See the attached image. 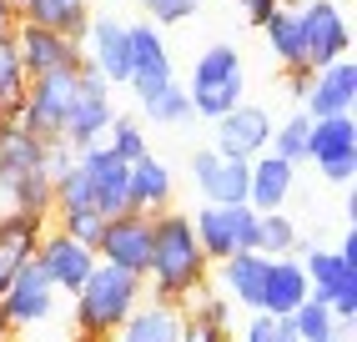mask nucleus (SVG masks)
Segmentation results:
<instances>
[{
	"instance_id": "nucleus-18",
	"label": "nucleus",
	"mask_w": 357,
	"mask_h": 342,
	"mask_svg": "<svg viewBox=\"0 0 357 342\" xmlns=\"http://www.w3.org/2000/svg\"><path fill=\"white\" fill-rule=\"evenodd\" d=\"M247 166L252 161H236V156H217L206 146V151L192 156V181L206 202L217 207H247Z\"/></svg>"
},
{
	"instance_id": "nucleus-21",
	"label": "nucleus",
	"mask_w": 357,
	"mask_h": 342,
	"mask_svg": "<svg viewBox=\"0 0 357 342\" xmlns=\"http://www.w3.org/2000/svg\"><path fill=\"white\" fill-rule=\"evenodd\" d=\"M181 327H186V307L141 297L131 317L111 332V342H181Z\"/></svg>"
},
{
	"instance_id": "nucleus-27",
	"label": "nucleus",
	"mask_w": 357,
	"mask_h": 342,
	"mask_svg": "<svg viewBox=\"0 0 357 342\" xmlns=\"http://www.w3.org/2000/svg\"><path fill=\"white\" fill-rule=\"evenodd\" d=\"M261 36H267L272 61L282 70H312V66H307V51H302V20H297V10L277 6L267 20H261Z\"/></svg>"
},
{
	"instance_id": "nucleus-44",
	"label": "nucleus",
	"mask_w": 357,
	"mask_h": 342,
	"mask_svg": "<svg viewBox=\"0 0 357 342\" xmlns=\"http://www.w3.org/2000/svg\"><path fill=\"white\" fill-rule=\"evenodd\" d=\"M0 342H15V327L6 322V312H0Z\"/></svg>"
},
{
	"instance_id": "nucleus-33",
	"label": "nucleus",
	"mask_w": 357,
	"mask_h": 342,
	"mask_svg": "<svg viewBox=\"0 0 357 342\" xmlns=\"http://www.w3.org/2000/svg\"><path fill=\"white\" fill-rule=\"evenodd\" d=\"M307 131H312V116L292 111L282 126H272V146H267V151L282 156V161H292V166H302L307 161Z\"/></svg>"
},
{
	"instance_id": "nucleus-25",
	"label": "nucleus",
	"mask_w": 357,
	"mask_h": 342,
	"mask_svg": "<svg viewBox=\"0 0 357 342\" xmlns=\"http://www.w3.org/2000/svg\"><path fill=\"white\" fill-rule=\"evenodd\" d=\"M40 151H45L40 136H31L15 116H0V191L26 171H40Z\"/></svg>"
},
{
	"instance_id": "nucleus-12",
	"label": "nucleus",
	"mask_w": 357,
	"mask_h": 342,
	"mask_svg": "<svg viewBox=\"0 0 357 342\" xmlns=\"http://www.w3.org/2000/svg\"><path fill=\"white\" fill-rule=\"evenodd\" d=\"M302 20V51H307V66H332L352 51V31H347V15L337 0H307L297 10Z\"/></svg>"
},
{
	"instance_id": "nucleus-34",
	"label": "nucleus",
	"mask_w": 357,
	"mask_h": 342,
	"mask_svg": "<svg viewBox=\"0 0 357 342\" xmlns=\"http://www.w3.org/2000/svg\"><path fill=\"white\" fill-rule=\"evenodd\" d=\"M116 156H121L126 166L131 161H141V156H151V146H146V131H141V121L136 116H111V126H106V136H101Z\"/></svg>"
},
{
	"instance_id": "nucleus-37",
	"label": "nucleus",
	"mask_w": 357,
	"mask_h": 342,
	"mask_svg": "<svg viewBox=\"0 0 357 342\" xmlns=\"http://www.w3.org/2000/svg\"><path fill=\"white\" fill-rule=\"evenodd\" d=\"M202 0H141V10L151 15V26H181V20L197 15Z\"/></svg>"
},
{
	"instance_id": "nucleus-29",
	"label": "nucleus",
	"mask_w": 357,
	"mask_h": 342,
	"mask_svg": "<svg viewBox=\"0 0 357 342\" xmlns=\"http://www.w3.org/2000/svg\"><path fill=\"white\" fill-rule=\"evenodd\" d=\"M51 177L45 171H26V177H15L0 197H6V211H26V216H40V222H51Z\"/></svg>"
},
{
	"instance_id": "nucleus-40",
	"label": "nucleus",
	"mask_w": 357,
	"mask_h": 342,
	"mask_svg": "<svg viewBox=\"0 0 357 342\" xmlns=\"http://www.w3.org/2000/svg\"><path fill=\"white\" fill-rule=\"evenodd\" d=\"M282 86H287L292 101H307V86H312V70H282Z\"/></svg>"
},
{
	"instance_id": "nucleus-36",
	"label": "nucleus",
	"mask_w": 357,
	"mask_h": 342,
	"mask_svg": "<svg viewBox=\"0 0 357 342\" xmlns=\"http://www.w3.org/2000/svg\"><path fill=\"white\" fill-rule=\"evenodd\" d=\"M186 307V317H192V322H206V327H227L231 322V302L222 297V292H197V297H186L181 302Z\"/></svg>"
},
{
	"instance_id": "nucleus-45",
	"label": "nucleus",
	"mask_w": 357,
	"mask_h": 342,
	"mask_svg": "<svg viewBox=\"0 0 357 342\" xmlns=\"http://www.w3.org/2000/svg\"><path fill=\"white\" fill-rule=\"evenodd\" d=\"M6 6H10V10L20 15V10H26V6H31V0H6Z\"/></svg>"
},
{
	"instance_id": "nucleus-35",
	"label": "nucleus",
	"mask_w": 357,
	"mask_h": 342,
	"mask_svg": "<svg viewBox=\"0 0 357 342\" xmlns=\"http://www.w3.org/2000/svg\"><path fill=\"white\" fill-rule=\"evenodd\" d=\"M26 96V66L15 56V40H0V116H15Z\"/></svg>"
},
{
	"instance_id": "nucleus-43",
	"label": "nucleus",
	"mask_w": 357,
	"mask_h": 342,
	"mask_svg": "<svg viewBox=\"0 0 357 342\" xmlns=\"http://www.w3.org/2000/svg\"><path fill=\"white\" fill-rule=\"evenodd\" d=\"M15 26H20V15L6 6V0H0V40H10V36H15Z\"/></svg>"
},
{
	"instance_id": "nucleus-6",
	"label": "nucleus",
	"mask_w": 357,
	"mask_h": 342,
	"mask_svg": "<svg viewBox=\"0 0 357 342\" xmlns=\"http://www.w3.org/2000/svg\"><path fill=\"white\" fill-rule=\"evenodd\" d=\"M111 86L81 61V76H76V96H70V111H66V126H61V141L70 151H86V146H96L111 126Z\"/></svg>"
},
{
	"instance_id": "nucleus-23",
	"label": "nucleus",
	"mask_w": 357,
	"mask_h": 342,
	"mask_svg": "<svg viewBox=\"0 0 357 342\" xmlns=\"http://www.w3.org/2000/svg\"><path fill=\"white\" fill-rule=\"evenodd\" d=\"M312 292H307V272L297 257H267V277H261V302L257 312L267 317H292Z\"/></svg>"
},
{
	"instance_id": "nucleus-7",
	"label": "nucleus",
	"mask_w": 357,
	"mask_h": 342,
	"mask_svg": "<svg viewBox=\"0 0 357 342\" xmlns=\"http://www.w3.org/2000/svg\"><path fill=\"white\" fill-rule=\"evenodd\" d=\"M297 262L307 272V292H312L317 302H327L342 327L357 322V267L342 262L337 252H322V247H302Z\"/></svg>"
},
{
	"instance_id": "nucleus-9",
	"label": "nucleus",
	"mask_w": 357,
	"mask_h": 342,
	"mask_svg": "<svg viewBox=\"0 0 357 342\" xmlns=\"http://www.w3.org/2000/svg\"><path fill=\"white\" fill-rule=\"evenodd\" d=\"M151 222L156 216H141V211H116L101 222V237H96V262L106 267H121L131 277H146V262H151Z\"/></svg>"
},
{
	"instance_id": "nucleus-42",
	"label": "nucleus",
	"mask_w": 357,
	"mask_h": 342,
	"mask_svg": "<svg viewBox=\"0 0 357 342\" xmlns=\"http://www.w3.org/2000/svg\"><path fill=\"white\" fill-rule=\"evenodd\" d=\"M277 6H282V0H242V10H247V20H252V26H261V20H267Z\"/></svg>"
},
{
	"instance_id": "nucleus-13",
	"label": "nucleus",
	"mask_w": 357,
	"mask_h": 342,
	"mask_svg": "<svg viewBox=\"0 0 357 342\" xmlns=\"http://www.w3.org/2000/svg\"><path fill=\"white\" fill-rule=\"evenodd\" d=\"M81 61L96 70L106 86H126V76H131V45H126V26H121V20L91 10L86 31H81Z\"/></svg>"
},
{
	"instance_id": "nucleus-38",
	"label": "nucleus",
	"mask_w": 357,
	"mask_h": 342,
	"mask_svg": "<svg viewBox=\"0 0 357 342\" xmlns=\"http://www.w3.org/2000/svg\"><path fill=\"white\" fill-rule=\"evenodd\" d=\"M70 166H76V151H70V146L66 141H45V151H40V171H45V177H66V171Z\"/></svg>"
},
{
	"instance_id": "nucleus-20",
	"label": "nucleus",
	"mask_w": 357,
	"mask_h": 342,
	"mask_svg": "<svg viewBox=\"0 0 357 342\" xmlns=\"http://www.w3.org/2000/svg\"><path fill=\"white\" fill-rule=\"evenodd\" d=\"M172 197H176V177H172V166L161 156L131 161V171H126V211H141V216L172 211Z\"/></svg>"
},
{
	"instance_id": "nucleus-11",
	"label": "nucleus",
	"mask_w": 357,
	"mask_h": 342,
	"mask_svg": "<svg viewBox=\"0 0 357 342\" xmlns=\"http://www.w3.org/2000/svg\"><path fill=\"white\" fill-rule=\"evenodd\" d=\"M31 262L45 272V282H51L56 292L76 297L81 282L91 277V267H96V252H91L86 241L66 237L61 227H45V232H40V241H36V252H31Z\"/></svg>"
},
{
	"instance_id": "nucleus-41",
	"label": "nucleus",
	"mask_w": 357,
	"mask_h": 342,
	"mask_svg": "<svg viewBox=\"0 0 357 342\" xmlns=\"http://www.w3.org/2000/svg\"><path fill=\"white\" fill-rule=\"evenodd\" d=\"M242 342H272V317H267V312H257L252 322L242 327Z\"/></svg>"
},
{
	"instance_id": "nucleus-4",
	"label": "nucleus",
	"mask_w": 357,
	"mask_h": 342,
	"mask_svg": "<svg viewBox=\"0 0 357 342\" xmlns=\"http://www.w3.org/2000/svg\"><path fill=\"white\" fill-rule=\"evenodd\" d=\"M76 76H81V66L76 70H51V76H31L26 96H20V106H15V121L40 141H61L70 96H76Z\"/></svg>"
},
{
	"instance_id": "nucleus-8",
	"label": "nucleus",
	"mask_w": 357,
	"mask_h": 342,
	"mask_svg": "<svg viewBox=\"0 0 357 342\" xmlns=\"http://www.w3.org/2000/svg\"><path fill=\"white\" fill-rule=\"evenodd\" d=\"M307 161L322 171V181L347 186L357 171V121L352 116H312L307 131Z\"/></svg>"
},
{
	"instance_id": "nucleus-24",
	"label": "nucleus",
	"mask_w": 357,
	"mask_h": 342,
	"mask_svg": "<svg viewBox=\"0 0 357 342\" xmlns=\"http://www.w3.org/2000/svg\"><path fill=\"white\" fill-rule=\"evenodd\" d=\"M40 232H45L40 216H26V211H0V292H6V282H10L20 267L31 262Z\"/></svg>"
},
{
	"instance_id": "nucleus-3",
	"label": "nucleus",
	"mask_w": 357,
	"mask_h": 342,
	"mask_svg": "<svg viewBox=\"0 0 357 342\" xmlns=\"http://www.w3.org/2000/svg\"><path fill=\"white\" fill-rule=\"evenodd\" d=\"M247 91V66L236 56V45H206L197 56L192 76H186V101H192V116L217 121L227 116Z\"/></svg>"
},
{
	"instance_id": "nucleus-17",
	"label": "nucleus",
	"mask_w": 357,
	"mask_h": 342,
	"mask_svg": "<svg viewBox=\"0 0 357 342\" xmlns=\"http://www.w3.org/2000/svg\"><path fill=\"white\" fill-rule=\"evenodd\" d=\"M81 171H86V186H91V202H96L101 216H116V211H126V161L111 151L106 141L96 146H86V151H76Z\"/></svg>"
},
{
	"instance_id": "nucleus-31",
	"label": "nucleus",
	"mask_w": 357,
	"mask_h": 342,
	"mask_svg": "<svg viewBox=\"0 0 357 342\" xmlns=\"http://www.w3.org/2000/svg\"><path fill=\"white\" fill-rule=\"evenodd\" d=\"M141 116L151 121V126H186L192 121V101H186V86L172 81L161 86L156 96H141Z\"/></svg>"
},
{
	"instance_id": "nucleus-22",
	"label": "nucleus",
	"mask_w": 357,
	"mask_h": 342,
	"mask_svg": "<svg viewBox=\"0 0 357 342\" xmlns=\"http://www.w3.org/2000/svg\"><path fill=\"white\" fill-rule=\"evenodd\" d=\"M292 186H297V166L292 161H282L272 151L252 156V166H247V207L257 216L261 211H282L287 197H292Z\"/></svg>"
},
{
	"instance_id": "nucleus-16",
	"label": "nucleus",
	"mask_w": 357,
	"mask_h": 342,
	"mask_svg": "<svg viewBox=\"0 0 357 342\" xmlns=\"http://www.w3.org/2000/svg\"><path fill=\"white\" fill-rule=\"evenodd\" d=\"M15 56L26 66V81L31 76H51V70H76L81 66V45L61 36V31H45V26H31V20H20L15 26Z\"/></svg>"
},
{
	"instance_id": "nucleus-14",
	"label": "nucleus",
	"mask_w": 357,
	"mask_h": 342,
	"mask_svg": "<svg viewBox=\"0 0 357 342\" xmlns=\"http://www.w3.org/2000/svg\"><path fill=\"white\" fill-rule=\"evenodd\" d=\"M56 302H61V292L45 282V272H40L36 262H26V267L6 282V292H0V312H6V322H10L15 332L40 327L45 317L56 312Z\"/></svg>"
},
{
	"instance_id": "nucleus-46",
	"label": "nucleus",
	"mask_w": 357,
	"mask_h": 342,
	"mask_svg": "<svg viewBox=\"0 0 357 342\" xmlns=\"http://www.w3.org/2000/svg\"><path fill=\"white\" fill-rule=\"evenodd\" d=\"M327 342H347V332H337V337H327Z\"/></svg>"
},
{
	"instance_id": "nucleus-2",
	"label": "nucleus",
	"mask_w": 357,
	"mask_h": 342,
	"mask_svg": "<svg viewBox=\"0 0 357 342\" xmlns=\"http://www.w3.org/2000/svg\"><path fill=\"white\" fill-rule=\"evenodd\" d=\"M146 297V282L121 272V267H106L96 262L91 277L81 282L76 302V342H111V332L131 317V307Z\"/></svg>"
},
{
	"instance_id": "nucleus-30",
	"label": "nucleus",
	"mask_w": 357,
	"mask_h": 342,
	"mask_svg": "<svg viewBox=\"0 0 357 342\" xmlns=\"http://www.w3.org/2000/svg\"><path fill=\"white\" fill-rule=\"evenodd\" d=\"M257 252L261 257H292L302 252V232L287 211H261L257 216Z\"/></svg>"
},
{
	"instance_id": "nucleus-5",
	"label": "nucleus",
	"mask_w": 357,
	"mask_h": 342,
	"mask_svg": "<svg viewBox=\"0 0 357 342\" xmlns=\"http://www.w3.org/2000/svg\"><path fill=\"white\" fill-rule=\"evenodd\" d=\"M192 232L202 241L206 262H227L231 252H257V211L252 207H217L202 202L192 216Z\"/></svg>"
},
{
	"instance_id": "nucleus-32",
	"label": "nucleus",
	"mask_w": 357,
	"mask_h": 342,
	"mask_svg": "<svg viewBox=\"0 0 357 342\" xmlns=\"http://www.w3.org/2000/svg\"><path fill=\"white\" fill-rule=\"evenodd\" d=\"M287 322H292V332H297L302 342H327V337L347 332V327L337 322V317H332V307H327V302H317V297H307V302L287 317Z\"/></svg>"
},
{
	"instance_id": "nucleus-10",
	"label": "nucleus",
	"mask_w": 357,
	"mask_h": 342,
	"mask_svg": "<svg viewBox=\"0 0 357 342\" xmlns=\"http://www.w3.org/2000/svg\"><path fill=\"white\" fill-rule=\"evenodd\" d=\"M211 151L217 156H236V161H252V156H261L272 146V111L267 106H257V101H236L227 116H217L211 121Z\"/></svg>"
},
{
	"instance_id": "nucleus-28",
	"label": "nucleus",
	"mask_w": 357,
	"mask_h": 342,
	"mask_svg": "<svg viewBox=\"0 0 357 342\" xmlns=\"http://www.w3.org/2000/svg\"><path fill=\"white\" fill-rule=\"evenodd\" d=\"M20 20H31V26H45V31H61L81 45V31L91 20V0H31Z\"/></svg>"
},
{
	"instance_id": "nucleus-19",
	"label": "nucleus",
	"mask_w": 357,
	"mask_h": 342,
	"mask_svg": "<svg viewBox=\"0 0 357 342\" xmlns=\"http://www.w3.org/2000/svg\"><path fill=\"white\" fill-rule=\"evenodd\" d=\"M352 106H357V66L347 56L332 66H317L302 111L307 116H352Z\"/></svg>"
},
{
	"instance_id": "nucleus-15",
	"label": "nucleus",
	"mask_w": 357,
	"mask_h": 342,
	"mask_svg": "<svg viewBox=\"0 0 357 342\" xmlns=\"http://www.w3.org/2000/svg\"><path fill=\"white\" fill-rule=\"evenodd\" d=\"M126 45H131V76H126V86L136 96H156L161 86L176 81V66H172L166 40H161V26L136 20V26H126Z\"/></svg>"
},
{
	"instance_id": "nucleus-26",
	"label": "nucleus",
	"mask_w": 357,
	"mask_h": 342,
	"mask_svg": "<svg viewBox=\"0 0 357 342\" xmlns=\"http://www.w3.org/2000/svg\"><path fill=\"white\" fill-rule=\"evenodd\" d=\"M217 267H222V297L257 312V302H261V277H267V257H261V252H231V257L217 262Z\"/></svg>"
},
{
	"instance_id": "nucleus-39",
	"label": "nucleus",
	"mask_w": 357,
	"mask_h": 342,
	"mask_svg": "<svg viewBox=\"0 0 357 342\" xmlns=\"http://www.w3.org/2000/svg\"><path fill=\"white\" fill-rule=\"evenodd\" d=\"M181 342H231V337H227V327H206V322H192V317H186Z\"/></svg>"
},
{
	"instance_id": "nucleus-1",
	"label": "nucleus",
	"mask_w": 357,
	"mask_h": 342,
	"mask_svg": "<svg viewBox=\"0 0 357 342\" xmlns=\"http://www.w3.org/2000/svg\"><path fill=\"white\" fill-rule=\"evenodd\" d=\"M211 277V262L202 252V241L192 232V216L186 211H156L151 222V262H146V297L156 302H186L197 297Z\"/></svg>"
}]
</instances>
